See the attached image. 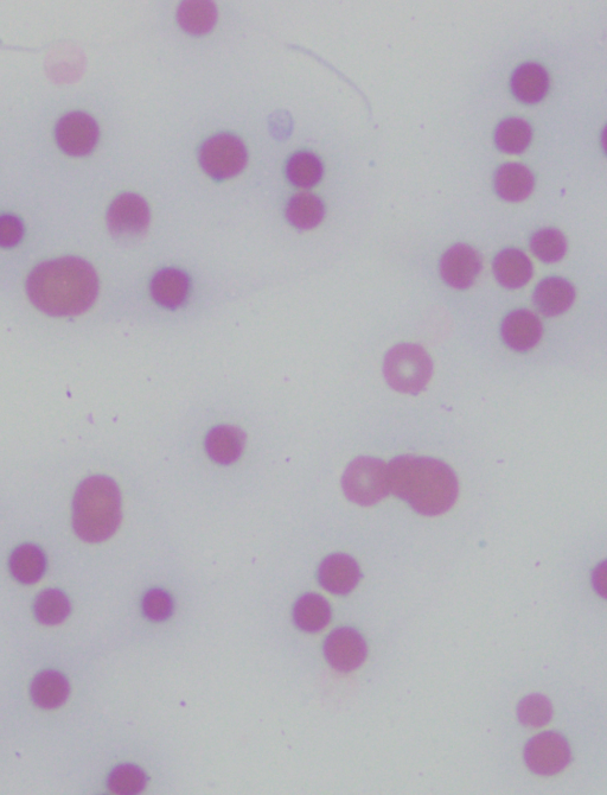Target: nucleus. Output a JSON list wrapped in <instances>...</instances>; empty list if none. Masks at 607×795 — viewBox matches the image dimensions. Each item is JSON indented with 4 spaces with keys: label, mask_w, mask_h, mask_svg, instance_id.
Returning <instances> with one entry per match:
<instances>
[{
    "label": "nucleus",
    "mask_w": 607,
    "mask_h": 795,
    "mask_svg": "<svg viewBox=\"0 0 607 795\" xmlns=\"http://www.w3.org/2000/svg\"><path fill=\"white\" fill-rule=\"evenodd\" d=\"M27 291L31 303L44 314L75 316L85 313L97 300V272L80 258L50 260L30 273Z\"/></svg>",
    "instance_id": "1"
},
{
    "label": "nucleus",
    "mask_w": 607,
    "mask_h": 795,
    "mask_svg": "<svg viewBox=\"0 0 607 795\" xmlns=\"http://www.w3.org/2000/svg\"><path fill=\"white\" fill-rule=\"evenodd\" d=\"M388 482L389 491L427 517L449 511L458 498L453 470L444 462L427 457H396L389 463Z\"/></svg>",
    "instance_id": "2"
},
{
    "label": "nucleus",
    "mask_w": 607,
    "mask_h": 795,
    "mask_svg": "<svg viewBox=\"0 0 607 795\" xmlns=\"http://www.w3.org/2000/svg\"><path fill=\"white\" fill-rule=\"evenodd\" d=\"M121 521L120 491L110 477L92 476L75 493L73 525L83 542L101 543L117 532Z\"/></svg>",
    "instance_id": "3"
},
{
    "label": "nucleus",
    "mask_w": 607,
    "mask_h": 795,
    "mask_svg": "<svg viewBox=\"0 0 607 795\" xmlns=\"http://www.w3.org/2000/svg\"><path fill=\"white\" fill-rule=\"evenodd\" d=\"M383 372L395 391L418 394L430 383L433 364L423 347L404 343L387 353Z\"/></svg>",
    "instance_id": "4"
},
{
    "label": "nucleus",
    "mask_w": 607,
    "mask_h": 795,
    "mask_svg": "<svg viewBox=\"0 0 607 795\" xmlns=\"http://www.w3.org/2000/svg\"><path fill=\"white\" fill-rule=\"evenodd\" d=\"M342 486L347 498L355 504H378L389 493L388 466L374 457H359L345 470Z\"/></svg>",
    "instance_id": "5"
},
{
    "label": "nucleus",
    "mask_w": 607,
    "mask_h": 795,
    "mask_svg": "<svg viewBox=\"0 0 607 795\" xmlns=\"http://www.w3.org/2000/svg\"><path fill=\"white\" fill-rule=\"evenodd\" d=\"M247 150L241 139L220 133L204 142L200 151V163L206 173L215 180H228L239 175L247 164Z\"/></svg>",
    "instance_id": "6"
},
{
    "label": "nucleus",
    "mask_w": 607,
    "mask_h": 795,
    "mask_svg": "<svg viewBox=\"0 0 607 795\" xmlns=\"http://www.w3.org/2000/svg\"><path fill=\"white\" fill-rule=\"evenodd\" d=\"M525 759L530 771L545 777L558 774L571 761L567 741L557 733H543L527 744Z\"/></svg>",
    "instance_id": "7"
},
{
    "label": "nucleus",
    "mask_w": 607,
    "mask_h": 795,
    "mask_svg": "<svg viewBox=\"0 0 607 795\" xmlns=\"http://www.w3.org/2000/svg\"><path fill=\"white\" fill-rule=\"evenodd\" d=\"M107 224L115 237L131 238L142 235L150 224L148 203L136 194L120 195L108 209Z\"/></svg>",
    "instance_id": "8"
},
{
    "label": "nucleus",
    "mask_w": 607,
    "mask_h": 795,
    "mask_svg": "<svg viewBox=\"0 0 607 795\" xmlns=\"http://www.w3.org/2000/svg\"><path fill=\"white\" fill-rule=\"evenodd\" d=\"M98 139V124L86 113L67 114L57 123L56 141L67 155L79 157L91 154Z\"/></svg>",
    "instance_id": "9"
},
{
    "label": "nucleus",
    "mask_w": 607,
    "mask_h": 795,
    "mask_svg": "<svg viewBox=\"0 0 607 795\" xmlns=\"http://www.w3.org/2000/svg\"><path fill=\"white\" fill-rule=\"evenodd\" d=\"M325 657L335 670L351 672L364 663L367 658L366 641L359 632L351 628L336 629L325 641Z\"/></svg>",
    "instance_id": "10"
},
{
    "label": "nucleus",
    "mask_w": 607,
    "mask_h": 795,
    "mask_svg": "<svg viewBox=\"0 0 607 795\" xmlns=\"http://www.w3.org/2000/svg\"><path fill=\"white\" fill-rule=\"evenodd\" d=\"M481 270V257L468 245L451 247L440 263V273L446 284L459 290L470 288L476 282Z\"/></svg>",
    "instance_id": "11"
},
{
    "label": "nucleus",
    "mask_w": 607,
    "mask_h": 795,
    "mask_svg": "<svg viewBox=\"0 0 607 795\" xmlns=\"http://www.w3.org/2000/svg\"><path fill=\"white\" fill-rule=\"evenodd\" d=\"M318 580L329 593L348 595L359 584L361 571L355 559L338 553L324 559L319 566Z\"/></svg>",
    "instance_id": "12"
},
{
    "label": "nucleus",
    "mask_w": 607,
    "mask_h": 795,
    "mask_svg": "<svg viewBox=\"0 0 607 795\" xmlns=\"http://www.w3.org/2000/svg\"><path fill=\"white\" fill-rule=\"evenodd\" d=\"M503 341L516 352H527L538 345L542 337V324L538 316L528 310L510 313L502 323Z\"/></svg>",
    "instance_id": "13"
},
{
    "label": "nucleus",
    "mask_w": 607,
    "mask_h": 795,
    "mask_svg": "<svg viewBox=\"0 0 607 795\" xmlns=\"http://www.w3.org/2000/svg\"><path fill=\"white\" fill-rule=\"evenodd\" d=\"M190 281L187 273L177 269L159 271L151 282V295L166 309H176L187 301Z\"/></svg>",
    "instance_id": "14"
},
{
    "label": "nucleus",
    "mask_w": 607,
    "mask_h": 795,
    "mask_svg": "<svg viewBox=\"0 0 607 795\" xmlns=\"http://www.w3.org/2000/svg\"><path fill=\"white\" fill-rule=\"evenodd\" d=\"M534 176L525 165L507 163L498 168L495 175V189L501 199L510 202L526 200L532 194Z\"/></svg>",
    "instance_id": "15"
},
{
    "label": "nucleus",
    "mask_w": 607,
    "mask_h": 795,
    "mask_svg": "<svg viewBox=\"0 0 607 795\" xmlns=\"http://www.w3.org/2000/svg\"><path fill=\"white\" fill-rule=\"evenodd\" d=\"M575 300L572 284L559 277L542 281L535 290L534 302L543 315L558 316L566 313Z\"/></svg>",
    "instance_id": "16"
},
{
    "label": "nucleus",
    "mask_w": 607,
    "mask_h": 795,
    "mask_svg": "<svg viewBox=\"0 0 607 795\" xmlns=\"http://www.w3.org/2000/svg\"><path fill=\"white\" fill-rule=\"evenodd\" d=\"M494 273L504 288L519 289L532 278L533 265L525 253L516 248H507L497 254Z\"/></svg>",
    "instance_id": "17"
},
{
    "label": "nucleus",
    "mask_w": 607,
    "mask_h": 795,
    "mask_svg": "<svg viewBox=\"0 0 607 795\" xmlns=\"http://www.w3.org/2000/svg\"><path fill=\"white\" fill-rule=\"evenodd\" d=\"M549 79L546 69L538 63H526L516 69L511 78V91L525 104L539 103L546 97Z\"/></svg>",
    "instance_id": "18"
},
{
    "label": "nucleus",
    "mask_w": 607,
    "mask_h": 795,
    "mask_svg": "<svg viewBox=\"0 0 607 795\" xmlns=\"http://www.w3.org/2000/svg\"><path fill=\"white\" fill-rule=\"evenodd\" d=\"M245 440L244 432L235 426H216L206 438V450L214 462L232 464L239 460L244 451Z\"/></svg>",
    "instance_id": "19"
},
{
    "label": "nucleus",
    "mask_w": 607,
    "mask_h": 795,
    "mask_svg": "<svg viewBox=\"0 0 607 795\" xmlns=\"http://www.w3.org/2000/svg\"><path fill=\"white\" fill-rule=\"evenodd\" d=\"M68 680L56 671H44L31 685V698L37 707L54 710L62 707L69 697Z\"/></svg>",
    "instance_id": "20"
},
{
    "label": "nucleus",
    "mask_w": 607,
    "mask_h": 795,
    "mask_svg": "<svg viewBox=\"0 0 607 795\" xmlns=\"http://www.w3.org/2000/svg\"><path fill=\"white\" fill-rule=\"evenodd\" d=\"M177 18L181 28L188 34L206 35L216 24V6L209 0H188L178 8Z\"/></svg>",
    "instance_id": "21"
},
{
    "label": "nucleus",
    "mask_w": 607,
    "mask_h": 795,
    "mask_svg": "<svg viewBox=\"0 0 607 795\" xmlns=\"http://www.w3.org/2000/svg\"><path fill=\"white\" fill-rule=\"evenodd\" d=\"M46 556L35 545L19 546L10 557V571L18 582L35 584L46 572Z\"/></svg>",
    "instance_id": "22"
},
{
    "label": "nucleus",
    "mask_w": 607,
    "mask_h": 795,
    "mask_svg": "<svg viewBox=\"0 0 607 795\" xmlns=\"http://www.w3.org/2000/svg\"><path fill=\"white\" fill-rule=\"evenodd\" d=\"M293 616H295V621L300 629L316 633L329 625L331 609L329 603L322 596L308 594L300 597Z\"/></svg>",
    "instance_id": "23"
},
{
    "label": "nucleus",
    "mask_w": 607,
    "mask_h": 795,
    "mask_svg": "<svg viewBox=\"0 0 607 795\" xmlns=\"http://www.w3.org/2000/svg\"><path fill=\"white\" fill-rule=\"evenodd\" d=\"M325 214L324 205L318 196L300 193L292 197L286 208V218L299 230H312L321 224Z\"/></svg>",
    "instance_id": "24"
},
{
    "label": "nucleus",
    "mask_w": 607,
    "mask_h": 795,
    "mask_svg": "<svg viewBox=\"0 0 607 795\" xmlns=\"http://www.w3.org/2000/svg\"><path fill=\"white\" fill-rule=\"evenodd\" d=\"M532 127L520 118H509L497 126L495 142L506 154L517 155L525 151L532 142Z\"/></svg>",
    "instance_id": "25"
},
{
    "label": "nucleus",
    "mask_w": 607,
    "mask_h": 795,
    "mask_svg": "<svg viewBox=\"0 0 607 795\" xmlns=\"http://www.w3.org/2000/svg\"><path fill=\"white\" fill-rule=\"evenodd\" d=\"M286 173L293 186L309 189L322 180L323 164L312 152L300 151L290 158Z\"/></svg>",
    "instance_id": "26"
},
{
    "label": "nucleus",
    "mask_w": 607,
    "mask_h": 795,
    "mask_svg": "<svg viewBox=\"0 0 607 795\" xmlns=\"http://www.w3.org/2000/svg\"><path fill=\"white\" fill-rule=\"evenodd\" d=\"M70 603L60 590H44L37 596L35 615L42 625L57 626L68 618Z\"/></svg>",
    "instance_id": "27"
},
{
    "label": "nucleus",
    "mask_w": 607,
    "mask_h": 795,
    "mask_svg": "<svg viewBox=\"0 0 607 795\" xmlns=\"http://www.w3.org/2000/svg\"><path fill=\"white\" fill-rule=\"evenodd\" d=\"M530 248L542 262L557 263L564 258L567 251V243L562 234L554 228H545L536 232L530 240Z\"/></svg>",
    "instance_id": "28"
},
{
    "label": "nucleus",
    "mask_w": 607,
    "mask_h": 795,
    "mask_svg": "<svg viewBox=\"0 0 607 795\" xmlns=\"http://www.w3.org/2000/svg\"><path fill=\"white\" fill-rule=\"evenodd\" d=\"M148 782L146 774L137 766L123 765L114 769L108 779V788L118 795H136L143 792Z\"/></svg>",
    "instance_id": "29"
},
{
    "label": "nucleus",
    "mask_w": 607,
    "mask_h": 795,
    "mask_svg": "<svg viewBox=\"0 0 607 795\" xmlns=\"http://www.w3.org/2000/svg\"><path fill=\"white\" fill-rule=\"evenodd\" d=\"M551 702L541 695L528 696L519 705V717L522 724L529 728L545 727L552 720Z\"/></svg>",
    "instance_id": "30"
},
{
    "label": "nucleus",
    "mask_w": 607,
    "mask_h": 795,
    "mask_svg": "<svg viewBox=\"0 0 607 795\" xmlns=\"http://www.w3.org/2000/svg\"><path fill=\"white\" fill-rule=\"evenodd\" d=\"M144 613L152 621H165L174 612V603L168 593L161 589L150 590L143 601Z\"/></svg>",
    "instance_id": "31"
},
{
    "label": "nucleus",
    "mask_w": 607,
    "mask_h": 795,
    "mask_svg": "<svg viewBox=\"0 0 607 795\" xmlns=\"http://www.w3.org/2000/svg\"><path fill=\"white\" fill-rule=\"evenodd\" d=\"M24 227L22 221L14 215L0 216V247H15L23 238Z\"/></svg>",
    "instance_id": "32"
}]
</instances>
